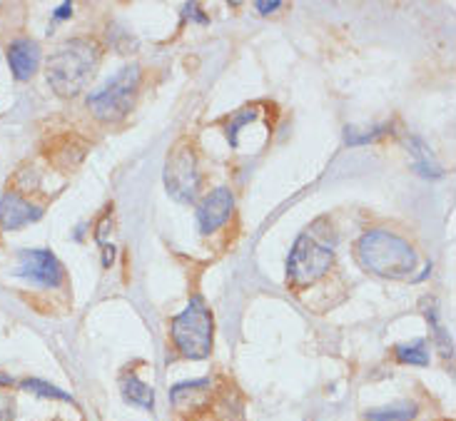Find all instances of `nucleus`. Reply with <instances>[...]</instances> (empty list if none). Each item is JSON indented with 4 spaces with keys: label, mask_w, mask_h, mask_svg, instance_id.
<instances>
[{
    "label": "nucleus",
    "mask_w": 456,
    "mask_h": 421,
    "mask_svg": "<svg viewBox=\"0 0 456 421\" xmlns=\"http://www.w3.org/2000/svg\"><path fill=\"white\" fill-rule=\"evenodd\" d=\"M100 68V45L87 37H73L50 55L48 83L61 98L80 95Z\"/></svg>",
    "instance_id": "nucleus-1"
},
{
    "label": "nucleus",
    "mask_w": 456,
    "mask_h": 421,
    "mask_svg": "<svg viewBox=\"0 0 456 421\" xmlns=\"http://www.w3.org/2000/svg\"><path fill=\"white\" fill-rule=\"evenodd\" d=\"M334 237L327 220H317L309 224L302 235L297 237L295 247L287 257V279L292 287H309L330 272L334 262Z\"/></svg>",
    "instance_id": "nucleus-2"
},
{
    "label": "nucleus",
    "mask_w": 456,
    "mask_h": 421,
    "mask_svg": "<svg viewBox=\"0 0 456 421\" xmlns=\"http://www.w3.org/2000/svg\"><path fill=\"white\" fill-rule=\"evenodd\" d=\"M357 262L367 272L389 279H404L417 270V252L407 239L387 230H371L359 237Z\"/></svg>",
    "instance_id": "nucleus-3"
},
{
    "label": "nucleus",
    "mask_w": 456,
    "mask_h": 421,
    "mask_svg": "<svg viewBox=\"0 0 456 421\" xmlns=\"http://www.w3.org/2000/svg\"><path fill=\"white\" fill-rule=\"evenodd\" d=\"M212 312L208 310L205 299L192 297L190 304L180 314H175L170 322L175 349L185 360H208L212 352Z\"/></svg>",
    "instance_id": "nucleus-4"
},
{
    "label": "nucleus",
    "mask_w": 456,
    "mask_h": 421,
    "mask_svg": "<svg viewBox=\"0 0 456 421\" xmlns=\"http://www.w3.org/2000/svg\"><path fill=\"white\" fill-rule=\"evenodd\" d=\"M140 80H142L140 65H135V62L127 65L120 73L112 75L100 90L87 95V108L102 123L123 120L133 108V100H135L137 90H140Z\"/></svg>",
    "instance_id": "nucleus-5"
},
{
    "label": "nucleus",
    "mask_w": 456,
    "mask_h": 421,
    "mask_svg": "<svg viewBox=\"0 0 456 421\" xmlns=\"http://www.w3.org/2000/svg\"><path fill=\"white\" fill-rule=\"evenodd\" d=\"M165 187L175 199L192 202L200 192L198 158L190 145H177L165 162Z\"/></svg>",
    "instance_id": "nucleus-6"
},
{
    "label": "nucleus",
    "mask_w": 456,
    "mask_h": 421,
    "mask_svg": "<svg viewBox=\"0 0 456 421\" xmlns=\"http://www.w3.org/2000/svg\"><path fill=\"white\" fill-rule=\"evenodd\" d=\"M15 274L40 287H61L65 277L62 264L50 249H23Z\"/></svg>",
    "instance_id": "nucleus-7"
},
{
    "label": "nucleus",
    "mask_w": 456,
    "mask_h": 421,
    "mask_svg": "<svg viewBox=\"0 0 456 421\" xmlns=\"http://www.w3.org/2000/svg\"><path fill=\"white\" fill-rule=\"evenodd\" d=\"M234 210V198L230 187H217L215 192H210L205 202L198 207V224L202 235H212L215 230H220Z\"/></svg>",
    "instance_id": "nucleus-8"
},
{
    "label": "nucleus",
    "mask_w": 456,
    "mask_h": 421,
    "mask_svg": "<svg viewBox=\"0 0 456 421\" xmlns=\"http://www.w3.org/2000/svg\"><path fill=\"white\" fill-rule=\"evenodd\" d=\"M43 217V207L33 205L30 199L20 198L18 192H5L0 198V227L5 232L23 230L28 224L37 223Z\"/></svg>",
    "instance_id": "nucleus-9"
},
{
    "label": "nucleus",
    "mask_w": 456,
    "mask_h": 421,
    "mask_svg": "<svg viewBox=\"0 0 456 421\" xmlns=\"http://www.w3.org/2000/svg\"><path fill=\"white\" fill-rule=\"evenodd\" d=\"M8 65L15 80H30L40 68V45L30 37H18L8 45Z\"/></svg>",
    "instance_id": "nucleus-10"
},
{
    "label": "nucleus",
    "mask_w": 456,
    "mask_h": 421,
    "mask_svg": "<svg viewBox=\"0 0 456 421\" xmlns=\"http://www.w3.org/2000/svg\"><path fill=\"white\" fill-rule=\"evenodd\" d=\"M120 389H123L125 401H130V404L142 407V409L148 411L155 409V389L145 385L135 374H125L123 379H120Z\"/></svg>",
    "instance_id": "nucleus-11"
},
{
    "label": "nucleus",
    "mask_w": 456,
    "mask_h": 421,
    "mask_svg": "<svg viewBox=\"0 0 456 421\" xmlns=\"http://www.w3.org/2000/svg\"><path fill=\"white\" fill-rule=\"evenodd\" d=\"M419 414V407L411 401H399V404H389L382 409L367 411L364 421H411Z\"/></svg>",
    "instance_id": "nucleus-12"
},
{
    "label": "nucleus",
    "mask_w": 456,
    "mask_h": 421,
    "mask_svg": "<svg viewBox=\"0 0 456 421\" xmlns=\"http://www.w3.org/2000/svg\"><path fill=\"white\" fill-rule=\"evenodd\" d=\"M396 361L402 364H414V367H427L429 364V352H427V344L424 339H414L409 344H399L395 347Z\"/></svg>",
    "instance_id": "nucleus-13"
},
{
    "label": "nucleus",
    "mask_w": 456,
    "mask_h": 421,
    "mask_svg": "<svg viewBox=\"0 0 456 421\" xmlns=\"http://www.w3.org/2000/svg\"><path fill=\"white\" fill-rule=\"evenodd\" d=\"M208 389H210V379H198V382H183V385H175L173 392H170V399H173L175 407H180L185 399L192 397H202V394H208Z\"/></svg>",
    "instance_id": "nucleus-14"
},
{
    "label": "nucleus",
    "mask_w": 456,
    "mask_h": 421,
    "mask_svg": "<svg viewBox=\"0 0 456 421\" xmlns=\"http://www.w3.org/2000/svg\"><path fill=\"white\" fill-rule=\"evenodd\" d=\"M25 392H33L37 397H45V399H58V401H68V404H73V397L68 394V392H62L55 385H48V382H43V379H25L23 385H20Z\"/></svg>",
    "instance_id": "nucleus-15"
},
{
    "label": "nucleus",
    "mask_w": 456,
    "mask_h": 421,
    "mask_svg": "<svg viewBox=\"0 0 456 421\" xmlns=\"http://www.w3.org/2000/svg\"><path fill=\"white\" fill-rule=\"evenodd\" d=\"M257 117V110L255 108H247V110L234 112L232 117H230V123H227V140H230V145L237 148V130L242 127V125L252 123Z\"/></svg>",
    "instance_id": "nucleus-16"
},
{
    "label": "nucleus",
    "mask_w": 456,
    "mask_h": 421,
    "mask_svg": "<svg viewBox=\"0 0 456 421\" xmlns=\"http://www.w3.org/2000/svg\"><path fill=\"white\" fill-rule=\"evenodd\" d=\"M411 145L417 148V152H414V155H417V160H419V162H417V170H419L421 174H427V177H429V174H432V177H439V174H442V170H439V167L434 165L432 155H429V150L424 148L421 142H417V140H414Z\"/></svg>",
    "instance_id": "nucleus-17"
},
{
    "label": "nucleus",
    "mask_w": 456,
    "mask_h": 421,
    "mask_svg": "<svg viewBox=\"0 0 456 421\" xmlns=\"http://www.w3.org/2000/svg\"><path fill=\"white\" fill-rule=\"evenodd\" d=\"M427 317H429V322H432L434 327V336H436L439 344H442V354H444V357H452V339L444 335V329L436 322V312H427Z\"/></svg>",
    "instance_id": "nucleus-18"
},
{
    "label": "nucleus",
    "mask_w": 456,
    "mask_h": 421,
    "mask_svg": "<svg viewBox=\"0 0 456 421\" xmlns=\"http://www.w3.org/2000/svg\"><path fill=\"white\" fill-rule=\"evenodd\" d=\"M0 421H12V399L3 392H0Z\"/></svg>",
    "instance_id": "nucleus-19"
},
{
    "label": "nucleus",
    "mask_w": 456,
    "mask_h": 421,
    "mask_svg": "<svg viewBox=\"0 0 456 421\" xmlns=\"http://www.w3.org/2000/svg\"><path fill=\"white\" fill-rule=\"evenodd\" d=\"M70 15H73V3H62L61 8L55 11V20H65Z\"/></svg>",
    "instance_id": "nucleus-20"
},
{
    "label": "nucleus",
    "mask_w": 456,
    "mask_h": 421,
    "mask_svg": "<svg viewBox=\"0 0 456 421\" xmlns=\"http://www.w3.org/2000/svg\"><path fill=\"white\" fill-rule=\"evenodd\" d=\"M255 8H257L259 12H265V15H267V12L277 11V8H282V3H280V0H272V3H257Z\"/></svg>",
    "instance_id": "nucleus-21"
},
{
    "label": "nucleus",
    "mask_w": 456,
    "mask_h": 421,
    "mask_svg": "<svg viewBox=\"0 0 456 421\" xmlns=\"http://www.w3.org/2000/svg\"><path fill=\"white\" fill-rule=\"evenodd\" d=\"M12 379L8 376V374H0V386H11Z\"/></svg>",
    "instance_id": "nucleus-22"
}]
</instances>
